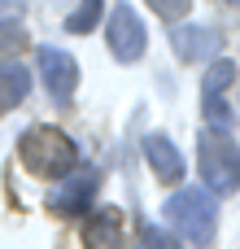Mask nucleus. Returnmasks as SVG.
Returning <instances> with one entry per match:
<instances>
[{"instance_id":"16","label":"nucleus","mask_w":240,"mask_h":249,"mask_svg":"<svg viewBox=\"0 0 240 249\" xmlns=\"http://www.w3.org/2000/svg\"><path fill=\"white\" fill-rule=\"evenodd\" d=\"M227 4H236V9H240V0H227Z\"/></svg>"},{"instance_id":"4","label":"nucleus","mask_w":240,"mask_h":249,"mask_svg":"<svg viewBox=\"0 0 240 249\" xmlns=\"http://www.w3.org/2000/svg\"><path fill=\"white\" fill-rule=\"evenodd\" d=\"M210 70H206V79H201V109H206V123L214 127V131H232L236 127V109L223 101V92L232 88V79H236V66L227 61V57H214V61H206Z\"/></svg>"},{"instance_id":"2","label":"nucleus","mask_w":240,"mask_h":249,"mask_svg":"<svg viewBox=\"0 0 240 249\" xmlns=\"http://www.w3.org/2000/svg\"><path fill=\"white\" fill-rule=\"evenodd\" d=\"M166 223L188 241V245H210L214 232H219V206L206 188H179L171 201H166Z\"/></svg>"},{"instance_id":"12","label":"nucleus","mask_w":240,"mask_h":249,"mask_svg":"<svg viewBox=\"0 0 240 249\" xmlns=\"http://www.w3.org/2000/svg\"><path fill=\"white\" fill-rule=\"evenodd\" d=\"M96 22H101V0H79V9L66 18V31H74V35H87Z\"/></svg>"},{"instance_id":"11","label":"nucleus","mask_w":240,"mask_h":249,"mask_svg":"<svg viewBox=\"0 0 240 249\" xmlns=\"http://www.w3.org/2000/svg\"><path fill=\"white\" fill-rule=\"evenodd\" d=\"M31 92V70L22 61H0V114L17 109Z\"/></svg>"},{"instance_id":"15","label":"nucleus","mask_w":240,"mask_h":249,"mask_svg":"<svg viewBox=\"0 0 240 249\" xmlns=\"http://www.w3.org/2000/svg\"><path fill=\"white\" fill-rule=\"evenodd\" d=\"M153 4V13H162L166 22H179L188 9H192V0H149Z\"/></svg>"},{"instance_id":"14","label":"nucleus","mask_w":240,"mask_h":249,"mask_svg":"<svg viewBox=\"0 0 240 249\" xmlns=\"http://www.w3.org/2000/svg\"><path fill=\"white\" fill-rule=\"evenodd\" d=\"M140 249H179L175 236H166L162 228H140Z\"/></svg>"},{"instance_id":"8","label":"nucleus","mask_w":240,"mask_h":249,"mask_svg":"<svg viewBox=\"0 0 240 249\" xmlns=\"http://www.w3.org/2000/svg\"><path fill=\"white\" fill-rule=\"evenodd\" d=\"M171 48H175L179 61L201 66V61H210V57L223 53V35L210 31V26H175V31H171Z\"/></svg>"},{"instance_id":"10","label":"nucleus","mask_w":240,"mask_h":249,"mask_svg":"<svg viewBox=\"0 0 240 249\" xmlns=\"http://www.w3.org/2000/svg\"><path fill=\"white\" fill-rule=\"evenodd\" d=\"M83 245L87 249H118L122 245V219H118L114 206L96 210V214L83 223Z\"/></svg>"},{"instance_id":"3","label":"nucleus","mask_w":240,"mask_h":249,"mask_svg":"<svg viewBox=\"0 0 240 249\" xmlns=\"http://www.w3.org/2000/svg\"><path fill=\"white\" fill-rule=\"evenodd\" d=\"M197 162H201V179H206V193L214 197H232L240 188V144L227 131H206L201 144H197Z\"/></svg>"},{"instance_id":"6","label":"nucleus","mask_w":240,"mask_h":249,"mask_svg":"<svg viewBox=\"0 0 240 249\" xmlns=\"http://www.w3.org/2000/svg\"><path fill=\"white\" fill-rule=\"evenodd\" d=\"M35 61H39V79H44L48 96L57 105H66L74 96V88H79V61L70 53H61V48H48V44L35 53Z\"/></svg>"},{"instance_id":"1","label":"nucleus","mask_w":240,"mask_h":249,"mask_svg":"<svg viewBox=\"0 0 240 249\" xmlns=\"http://www.w3.org/2000/svg\"><path fill=\"white\" fill-rule=\"evenodd\" d=\"M17 158H22V166H26L31 175H39V179H61V175L74 171L79 149H74V140H70L61 127L39 123V127H26V131H22Z\"/></svg>"},{"instance_id":"5","label":"nucleus","mask_w":240,"mask_h":249,"mask_svg":"<svg viewBox=\"0 0 240 249\" xmlns=\"http://www.w3.org/2000/svg\"><path fill=\"white\" fill-rule=\"evenodd\" d=\"M105 44H109V53H114L118 61H127V66L149 53V31H144V22H140V13H136L131 4H114L109 26H105Z\"/></svg>"},{"instance_id":"13","label":"nucleus","mask_w":240,"mask_h":249,"mask_svg":"<svg viewBox=\"0 0 240 249\" xmlns=\"http://www.w3.org/2000/svg\"><path fill=\"white\" fill-rule=\"evenodd\" d=\"M26 48V26L17 18H0V53H17Z\"/></svg>"},{"instance_id":"9","label":"nucleus","mask_w":240,"mask_h":249,"mask_svg":"<svg viewBox=\"0 0 240 249\" xmlns=\"http://www.w3.org/2000/svg\"><path fill=\"white\" fill-rule=\"evenodd\" d=\"M144 158H149V166H153V175H157L162 184H179V179H184V158H179L175 140H166L162 131L144 136Z\"/></svg>"},{"instance_id":"7","label":"nucleus","mask_w":240,"mask_h":249,"mask_svg":"<svg viewBox=\"0 0 240 249\" xmlns=\"http://www.w3.org/2000/svg\"><path fill=\"white\" fill-rule=\"evenodd\" d=\"M66 184L48 193V210L52 214H83L92 210V193H96V171H74V175H61Z\"/></svg>"}]
</instances>
